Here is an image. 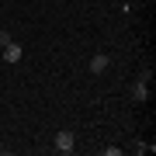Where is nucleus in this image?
<instances>
[{"mask_svg": "<svg viewBox=\"0 0 156 156\" xmlns=\"http://www.w3.org/2000/svg\"><path fill=\"white\" fill-rule=\"evenodd\" d=\"M7 42H11V31H0V49H4Z\"/></svg>", "mask_w": 156, "mask_h": 156, "instance_id": "39448f33", "label": "nucleus"}, {"mask_svg": "<svg viewBox=\"0 0 156 156\" xmlns=\"http://www.w3.org/2000/svg\"><path fill=\"white\" fill-rule=\"evenodd\" d=\"M108 66H111V59H108V56H104V52H97V56H94V59H90V73H104Z\"/></svg>", "mask_w": 156, "mask_h": 156, "instance_id": "7ed1b4c3", "label": "nucleus"}, {"mask_svg": "<svg viewBox=\"0 0 156 156\" xmlns=\"http://www.w3.org/2000/svg\"><path fill=\"white\" fill-rule=\"evenodd\" d=\"M21 56H24V49H21L17 42H7V45H4V62H17Z\"/></svg>", "mask_w": 156, "mask_h": 156, "instance_id": "f03ea898", "label": "nucleus"}, {"mask_svg": "<svg viewBox=\"0 0 156 156\" xmlns=\"http://www.w3.org/2000/svg\"><path fill=\"white\" fill-rule=\"evenodd\" d=\"M132 97H135V101H146V97H149V90H146V76H139V80L132 83Z\"/></svg>", "mask_w": 156, "mask_h": 156, "instance_id": "20e7f679", "label": "nucleus"}, {"mask_svg": "<svg viewBox=\"0 0 156 156\" xmlns=\"http://www.w3.org/2000/svg\"><path fill=\"white\" fill-rule=\"evenodd\" d=\"M56 153H73L76 149V139H73V132H66V128H62V132H56Z\"/></svg>", "mask_w": 156, "mask_h": 156, "instance_id": "f257e3e1", "label": "nucleus"}]
</instances>
